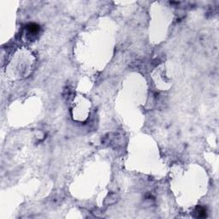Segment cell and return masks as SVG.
<instances>
[{
    "label": "cell",
    "instance_id": "cell-2",
    "mask_svg": "<svg viewBox=\"0 0 219 219\" xmlns=\"http://www.w3.org/2000/svg\"><path fill=\"white\" fill-rule=\"evenodd\" d=\"M27 30L32 33V34H36L39 30V26L36 23H29L27 26Z\"/></svg>",
    "mask_w": 219,
    "mask_h": 219
},
{
    "label": "cell",
    "instance_id": "cell-1",
    "mask_svg": "<svg viewBox=\"0 0 219 219\" xmlns=\"http://www.w3.org/2000/svg\"><path fill=\"white\" fill-rule=\"evenodd\" d=\"M195 213H196L197 218H206L207 216L206 209L205 207H202V206H197V208L195 209Z\"/></svg>",
    "mask_w": 219,
    "mask_h": 219
}]
</instances>
